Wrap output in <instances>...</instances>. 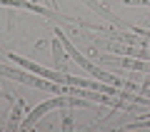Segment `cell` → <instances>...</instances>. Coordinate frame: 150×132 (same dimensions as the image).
<instances>
[{
  "label": "cell",
  "mask_w": 150,
  "mask_h": 132,
  "mask_svg": "<svg viewBox=\"0 0 150 132\" xmlns=\"http://www.w3.org/2000/svg\"><path fill=\"white\" fill-rule=\"evenodd\" d=\"M53 32H55V37H58V40H60V45H63V48H65V53H68L70 58H73L75 62H78V65H80L83 70H88V72H90V75H95V77L105 80L108 85H115V87H133V85H130V82H123V80H120V77H115V75H110V72H103V70H98L95 65H90V62H88V60L83 58L80 53H78V50L73 48V45H70V40H68V37H65V32H63V30H58V27H55Z\"/></svg>",
  "instance_id": "1"
},
{
  "label": "cell",
  "mask_w": 150,
  "mask_h": 132,
  "mask_svg": "<svg viewBox=\"0 0 150 132\" xmlns=\"http://www.w3.org/2000/svg\"><path fill=\"white\" fill-rule=\"evenodd\" d=\"M55 107H90V102H88V100H78V95H70V97L68 95H60V97H53V100H45V102H40L33 112H28V117L20 122V130L33 127L48 110H55Z\"/></svg>",
  "instance_id": "2"
},
{
  "label": "cell",
  "mask_w": 150,
  "mask_h": 132,
  "mask_svg": "<svg viewBox=\"0 0 150 132\" xmlns=\"http://www.w3.org/2000/svg\"><path fill=\"white\" fill-rule=\"evenodd\" d=\"M0 75H3V77H10V80H18V82H25V85H33V87H40V90H48V92H68V87H60V85H53L50 80L33 77V75H25L23 70H15V67H5V65H0Z\"/></svg>",
  "instance_id": "3"
},
{
  "label": "cell",
  "mask_w": 150,
  "mask_h": 132,
  "mask_svg": "<svg viewBox=\"0 0 150 132\" xmlns=\"http://www.w3.org/2000/svg\"><path fill=\"white\" fill-rule=\"evenodd\" d=\"M53 53H55V65H58V70H63V50H60V40L58 37L53 40Z\"/></svg>",
  "instance_id": "5"
},
{
  "label": "cell",
  "mask_w": 150,
  "mask_h": 132,
  "mask_svg": "<svg viewBox=\"0 0 150 132\" xmlns=\"http://www.w3.org/2000/svg\"><path fill=\"white\" fill-rule=\"evenodd\" d=\"M20 112H23V102H20V100H15V110L10 112V120H8V130H18V127H20V122H18Z\"/></svg>",
  "instance_id": "4"
}]
</instances>
